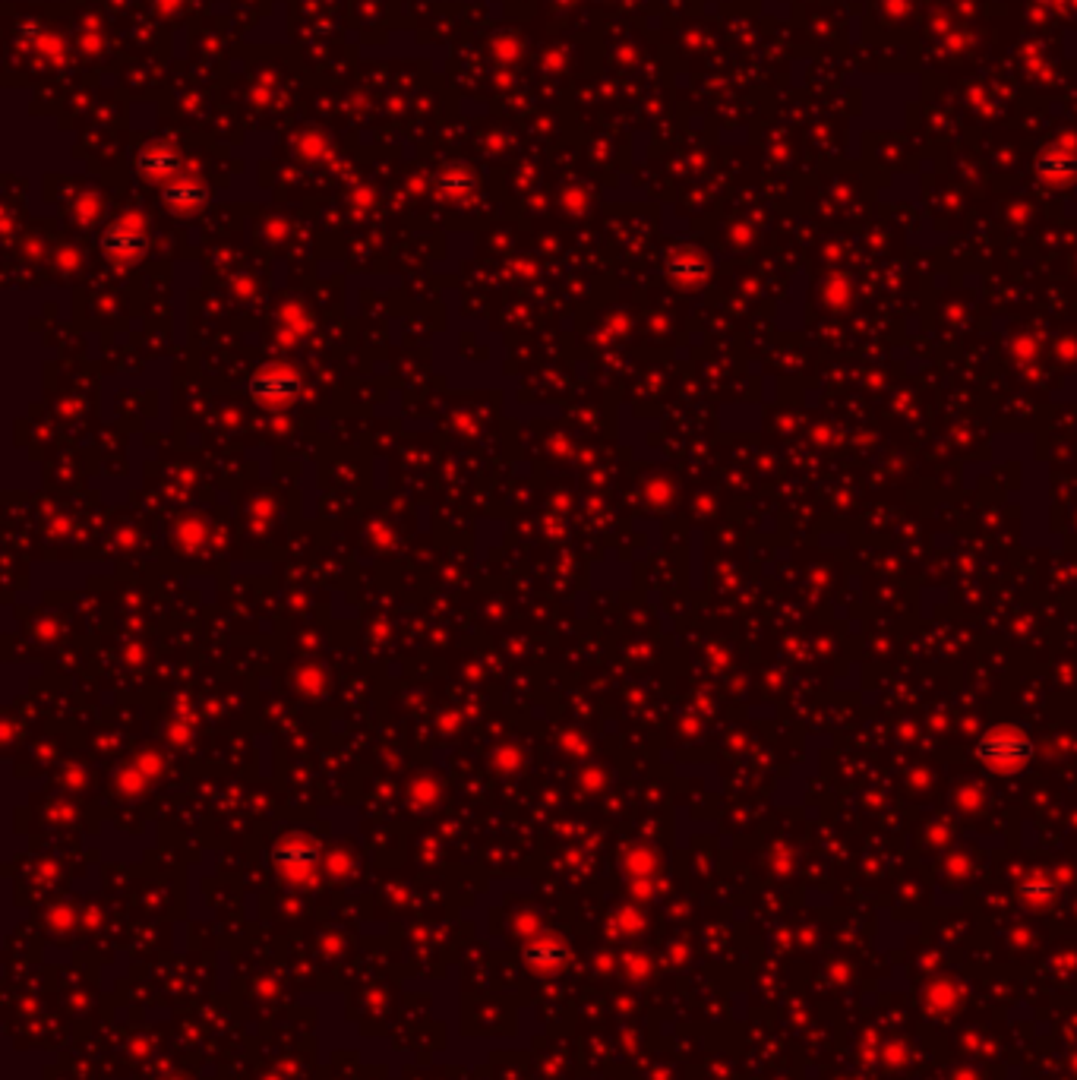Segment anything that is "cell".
Returning <instances> with one entry per match:
<instances>
[{
	"label": "cell",
	"mask_w": 1077,
	"mask_h": 1080,
	"mask_svg": "<svg viewBox=\"0 0 1077 1080\" xmlns=\"http://www.w3.org/2000/svg\"><path fill=\"white\" fill-rule=\"evenodd\" d=\"M976 755H980V762L989 765L992 771H1021L1024 765H1030L1033 743H1030V736L1021 733L1017 727H995L980 739Z\"/></svg>",
	"instance_id": "6da1fadb"
},
{
	"label": "cell",
	"mask_w": 1077,
	"mask_h": 1080,
	"mask_svg": "<svg viewBox=\"0 0 1077 1080\" xmlns=\"http://www.w3.org/2000/svg\"><path fill=\"white\" fill-rule=\"evenodd\" d=\"M1036 168H1040V174L1049 177V180H1068V177L1077 174V158L1068 155V152L1052 149V152H1046L1040 158V165H1036Z\"/></svg>",
	"instance_id": "7a4b0ae2"
}]
</instances>
